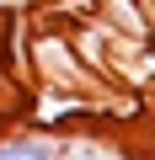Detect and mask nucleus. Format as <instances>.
<instances>
[]
</instances>
